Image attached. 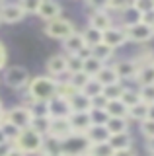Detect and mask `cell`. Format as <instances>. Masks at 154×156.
Returning a JSON list of instances; mask_svg holds the SVG:
<instances>
[{"label": "cell", "instance_id": "ffe728a7", "mask_svg": "<svg viewBox=\"0 0 154 156\" xmlns=\"http://www.w3.org/2000/svg\"><path fill=\"white\" fill-rule=\"evenodd\" d=\"M47 72L49 76H61L66 72V57L65 55H53L49 61H47Z\"/></svg>", "mask_w": 154, "mask_h": 156}, {"label": "cell", "instance_id": "6da1fadb", "mask_svg": "<svg viewBox=\"0 0 154 156\" xmlns=\"http://www.w3.org/2000/svg\"><path fill=\"white\" fill-rule=\"evenodd\" d=\"M57 88H59V80L53 76H35L27 84V94H31L39 104H47L49 100L57 96Z\"/></svg>", "mask_w": 154, "mask_h": 156}, {"label": "cell", "instance_id": "9c48e42d", "mask_svg": "<svg viewBox=\"0 0 154 156\" xmlns=\"http://www.w3.org/2000/svg\"><path fill=\"white\" fill-rule=\"evenodd\" d=\"M125 29H127V39L129 41H135V43H146V41H150V39L154 37V29L148 27L146 23H142V22H137V23H133V26H127Z\"/></svg>", "mask_w": 154, "mask_h": 156}, {"label": "cell", "instance_id": "484cf974", "mask_svg": "<svg viewBox=\"0 0 154 156\" xmlns=\"http://www.w3.org/2000/svg\"><path fill=\"white\" fill-rule=\"evenodd\" d=\"M41 156H55V154H61V143L53 136H43V144H41Z\"/></svg>", "mask_w": 154, "mask_h": 156}, {"label": "cell", "instance_id": "816d5d0a", "mask_svg": "<svg viewBox=\"0 0 154 156\" xmlns=\"http://www.w3.org/2000/svg\"><path fill=\"white\" fill-rule=\"evenodd\" d=\"M4 117H6V111H4V105H2V101H0V123L4 121Z\"/></svg>", "mask_w": 154, "mask_h": 156}, {"label": "cell", "instance_id": "d590c367", "mask_svg": "<svg viewBox=\"0 0 154 156\" xmlns=\"http://www.w3.org/2000/svg\"><path fill=\"white\" fill-rule=\"evenodd\" d=\"M0 129H2V133H4V135H6V139H8V140H12V143L18 139V135H20V129H18L16 125H12L10 121L6 119V117H4V121L0 123Z\"/></svg>", "mask_w": 154, "mask_h": 156}, {"label": "cell", "instance_id": "4dcf8cb0", "mask_svg": "<svg viewBox=\"0 0 154 156\" xmlns=\"http://www.w3.org/2000/svg\"><path fill=\"white\" fill-rule=\"evenodd\" d=\"M88 154L90 156H115V150L109 146V143H100V144H90Z\"/></svg>", "mask_w": 154, "mask_h": 156}, {"label": "cell", "instance_id": "f546056e", "mask_svg": "<svg viewBox=\"0 0 154 156\" xmlns=\"http://www.w3.org/2000/svg\"><path fill=\"white\" fill-rule=\"evenodd\" d=\"M80 92H84V94L88 96L90 100H92V98H96V96H102V94H103V86L100 84V82L96 80V78H88L86 86H84Z\"/></svg>", "mask_w": 154, "mask_h": 156}, {"label": "cell", "instance_id": "d6986e66", "mask_svg": "<svg viewBox=\"0 0 154 156\" xmlns=\"http://www.w3.org/2000/svg\"><path fill=\"white\" fill-rule=\"evenodd\" d=\"M96 80H98L103 88H105V86H111V84H117V82H121V80H119V76H117V72H115V68H113V65H103L102 70L96 74Z\"/></svg>", "mask_w": 154, "mask_h": 156}, {"label": "cell", "instance_id": "74e56055", "mask_svg": "<svg viewBox=\"0 0 154 156\" xmlns=\"http://www.w3.org/2000/svg\"><path fill=\"white\" fill-rule=\"evenodd\" d=\"M123 16H125V27H127V26H133V23H137V22H141V18H142L141 14L133 8V4L123 12Z\"/></svg>", "mask_w": 154, "mask_h": 156}, {"label": "cell", "instance_id": "b9f144b4", "mask_svg": "<svg viewBox=\"0 0 154 156\" xmlns=\"http://www.w3.org/2000/svg\"><path fill=\"white\" fill-rule=\"evenodd\" d=\"M141 131H142V135L146 136V139H154V121H142L141 123Z\"/></svg>", "mask_w": 154, "mask_h": 156}, {"label": "cell", "instance_id": "9f6ffc18", "mask_svg": "<svg viewBox=\"0 0 154 156\" xmlns=\"http://www.w3.org/2000/svg\"><path fill=\"white\" fill-rule=\"evenodd\" d=\"M152 65H154V61H152Z\"/></svg>", "mask_w": 154, "mask_h": 156}, {"label": "cell", "instance_id": "f35d334b", "mask_svg": "<svg viewBox=\"0 0 154 156\" xmlns=\"http://www.w3.org/2000/svg\"><path fill=\"white\" fill-rule=\"evenodd\" d=\"M90 119H92V125H105L109 117L105 109H90Z\"/></svg>", "mask_w": 154, "mask_h": 156}, {"label": "cell", "instance_id": "f1b7e54d", "mask_svg": "<svg viewBox=\"0 0 154 156\" xmlns=\"http://www.w3.org/2000/svg\"><path fill=\"white\" fill-rule=\"evenodd\" d=\"M82 37H84L86 47H90V49L102 43V31H98V29H94V27H90V26H88L86 31H82Z\"/></svg>", "mask_w": 154, "mask_h": 156}, {"label": "cell", "instance_id": "7402d4cb", "mask_svg": "<svg viewBox=\"0 0 154 156\" xmlns=\"http://www.w3.org/2000/svg\"><path fill=\"white\" fill-rule=\"evenodd\" d=\"M105 129H107L109 136H111V135L127 133V129H129V121L125 119V117H109L107 123H105Z\"/></svg>", "mask_w": 154, "mask_h": 156}, {"label": "cell", "instance_id": "5bb4252c", "mask_svg": "<svg viewBox=\"0 0 154 156\" xmlns=\"http://www.w3.org/2000/svg\"><path fill=\"white\" fill-rule=\"evenodd\" d=\"M68 121H70V125H72L74 135H84L86 131L92 127L90 111H86V113H70V115H68Z\"/></svg>", "mask_w": 154, "mask_h": 156}, {"label": "cell", "instance_id": "4316f807", "mask_svg": "<svg viewBox=\"0 0 154 156\" xmlns=\"http://www.w3.org/2000/svg\"><path fill=\"white\" fill-rule=\"evenodd\" d=\"M102 66H103L102 61H98V58H94L92 55H90L88 58H84V62H82V72L88 78H96V74L102 70Z\"/></svg>", "mask_w": 154, "mask_h": 156}, {"label": "cell", "instance_id": "c3c4849f", "mask_svg": "<svg viewBox=\"0 0 154 156\" xmlns=\"http://www.w3.org/2000/svg\"><path fill=\"white\" fill-rule=\"evenodd\" d=\"M146 150L154 156V139H146Z\"/></svg>", "mask_w": 154, "mask_h": 156}, {"label": "cell", "instance_id": "2e32d148", "mask_svg": "<svg viewBox=\"0 0 154 156\" xmlns=\"http://www.w3.org/2000/svg\"><path fill=\"white\" fill-rule=\"evenodd\" d=\"M68 104H70L72 113H86V111L92 109V100H90L84 92H76V94L68 100Z\"/></svg>", "mask_w": 154, "mask_h": 156}, {"label": "cell", "instance_id": "7bdbcfd3", "mask_svg": "<svg viewBox=\"0 0 154 156\" xmlns=\"http://www.w3.org/2000/svg\"><path fill=\"white\" fill-rule=\"evenodd\" d=\"M105 104H107V100L103 98V94L92 98V109H105Z\"/></svg>", "mask_w": 154, "mask_h": 156}, {"label": "cell", "instance_id": "4fadbf2b", "mask_svg": "<svg viewBox=\"0 0 154 156\" xmlns=\"http://www.w3.org/2000/svg\"><path fill=\"white\" fill-rule=\"evenodd\" d=\"M23 10L20 8V4H2L0 8V22L4 23H18L20 20H23Z\"/></svg>", "mask_w": 154, "mask_h": 156}, {"label": "cell", "instance_id": "7dc6e473", "mask_svg": "<svg viewBox=\"0 0 154 156\" xmlns=\"http://www.w3.org/2000/svg\"><path fill=\"white\" fill-rule=\"evenodd\" d=\"M6 49H4V45L0 43V68H4V65H6Z\"/></svg>", "mask_w": 154, "mask_h": 156}, {"label": "cell", "instance_id": "836d02e7", "mask_svg": "<svg viewBox=\"0 0 154 156\" xmlns=\"http://www.w3.org/2000/svg\"><path fill=\"white\" fill-rule=\"evenodd\" d=\"M82 58L78 55H66V72L72 76V74H78L82 72Z\"/></svg>", "mask_w": 154, "mask_h": 156}, {"label": "cell", "instance_id": "3957f363", "mask_svg": "<svg viewBox=\"0 0 154 156\" xmlns=\"http://www.w3.org/2000/svg\"><path fill=\"white\" fill-rule=\"evenodd\" d=\"M74 23L70 22V20L66 18H57V20H51V22H47L45 26V33L53 39H61V41H65L66 37H70L72 33H74Z\"/></svg>", "mask_w": 154, "mask_h": 156}, {"label": "cell", "instance_id": "8992f818", "mask_svg": "<svg viewBox=\"0 0 154 156\" xmlns=\"http://www.w3.org/2000/svg\"><path fill=\"white\" fill-rule=\"evenodd\" d=\"M6 119L10 121L12 125H16L20 131H23V129H30L31 127L33 111L27 109V107H23V105H16V107H12L10 111H6Z\"/></svg>", "mask_w": 154, "mask_h": 156}, {"label": "cell", "instance_id": "e0dca14e", "mask_svg": "<svg viewBox=\"0 0 154 156\" xmlns=\"http://www.w3.org/2000/svg\"><path fill=\"white\" fill-rule=\"evenodd\" d=\"M84 136L88 139L90 144H100V143H107L109 140V133L105 129V125H92L84 133Z\"/></svg>", "mask_w": 154, "mask_h": 156}, {"label": "cell", "instance_id": "7a4b0ae2", "mask_svg": "<svg viewBox=\"0 0 154 156\" xmlns=\"http://www.w3.org/2000/svg\"><path fill=\"white\" fill-rule=\"evenodd\" d=\"M41 144H43V136L39 133H35L31 127H30V129L20 131L18 139L14 140V146H16V148H20L22 152L27 154V156L39 154L41 152Z\"/></svg>", "mask_w": 154, "mask_h": 156}, {"label": "cell", "instance_id": "e575fe53", "mask_svg": "<svg viewBox=\"0 0 154 156\" xmlns=\"http://www.w3.org/2000/svg\"><path fill=\"white\" fill-rule=\"evenodd\" d=\"M123 90H125V86L121 84V82H117V84H111V86H105L103 88V98L105 100H119L123 94Z\"/></svg>", "mask_w": 154, "mask_h": 156}, {"label": "cell", "instance_id": "9a60e30c", "mask_svg": "<svg viewBox=\"0 0 154 156\" xmlns=\"http://www.w3.org/2000/svg\"><path fill=\"white\" fill-rule=\"evenodd\" d=\"M113 26V22H111V16H109V12H105V10H98V12H94V14H90V27H94V29H98V31H105V29H109Z\"/></svg>", "mask_w": 154, "mask_h": 156}, {"label": "cell", "instance_id": "1f68e13d", "mask_svg": "<svg viewBox=\"0 0 154 156\" xmlns=\"http://www.w3.org/2000/svg\"><path fill=\"white\" fill-rule=\"evenodd\" d=\"M119 100H121L123 104L127 105V109H131L133 105H137L138 101H141V98H138V90H133V88H125Z\"/></svg>", "mask_w": 154, "mask_h": 156}, {"label": "cell", "instance_id": "30bf717a", "mask_svg": "<svg viewBox=\"0 0 154 156\" xmlns=\"http://www.w3.org/2000/svg\"><path fill=\"white\" fill-rule=\"evenodd\" d=\"M45 111L47 115L51 117V119H59V117H68L72 111H70V104L68 100H65V98L61 96H55L53 100H49L45 104Z\"/></svg>", "mask_w": 154, "mask_h": 156}, {"label": "cell", "instance_id": "db71d44e", "mask_svg": "<svg viewBox=\"0 0 154 156\" xmlns=\"http://www.w3.org/2000/svg\"><path fill=\"white\" fill-rule=\"evenodd\" d=\"M55 156H65V154H55Z\"/></svg>", "mask_w": 154, "mask_h": 156}, {"label": "cell", "instance_id": "f6af8a7d", "mask_svg": "<svg viewBox=\"0 0 154 156\" xmlns=\"http://www.w3.org/2000/svg\"><path fill=\"white\" fill-rule=\"evenodd\" d=\"M12 148H14V143H10V140L2 143V144H0V156H8Z\"/></svg>", "mask_w": 154, "mask_h": 156}, {"label": "cell", "instance_id": "603a6c76", "mask_svg": "<svg viewBox=\"0 0 154 156\" xmlns=\"http://www.w3.org/2000/svg\"><path fill=\"white\" fill-rule=\"evenodd\" d=\"M109 146L117 152V150H125V148H131L133 146V139H131V135H129V131L127 133H121V135H111L109 136Z\"/></svg>", "mask_w": 154, "mask_h": 156}, {"label": "cell", "instance_id": "ab89813d", "mask_svg": "<svg viewBox=\"0 0 154 156\" xmlns=\"http://www.w3.org/2000/svg\"><path fill=\"white\" fill-rule=\"evenodd\" d=\"M68 82H70V84L74 86L78 92H80V90H82V88L86 86V82H88V76H86L84 72H78V74H72V76L68 78Z\"/></svg>", "mask_w": 154, "mask_h": 156}, {"label": "cell", "instance_id": "681fc988", "mask_svg": "<svg viewBox=\"0 0 154 156\" xmlns=\"http://www.w3.org/2000/svg\"><path fill=\"white\" fill-rule=\"evenodd\" d=\"M8 156H27V154H23L20 148H16V146H14V148L10 150V154H8Z\"/></svg>", "mask_w": 154, "mask_h": 156}, {"label": "cell", "instance_id": "ac0fdd59", "mask_svg": "<svg viewBox=\"0 0 154 156\" xmlns=\"http://www.w3.org/2000/svg\"><path fill=\"white\" fill-rule=\"evenodd\" d=\"M62 47H65V51L68 53V55H78V53L86 47L82 33H80V31H74L70 37H66L65 41H62Z\"/></svg>", "mask_w": 154, "mask_h": 156}, {"label": "cell", "instance_id": "60d3db41", "mask_svg": "<svg viewBox=\"0 0 154 156\" xmlns=\"http://www.w3.org/2000/svg\"><path fill=\"white\" fill-rule=\"evenodd\" d=\"M37 6H39V0H23L20 2V8L23 10V14H37Z\"/></svg>", "mask_w": 154, "mask_h": 156}, {"label": "cell", "instance_id": "d6a6232c", "mask_svg": "<svg viewBox=\"0 0 154 156\" xmlns=\"http://www.w3.org/2000/svg\"><path fill=\"white\" fill-rule=\"evenodd\" d=\"M92 57L98 58V61H102V62H105V61H109V58L113 57V49H109L107 45L100 43V45L92 47Z\"/></svg>", "mask_w": 154, "mask_h": 156}, {"label": "cell", "instance_id": "11a10c76", "mask_svg": "<svg viewBox=\"0 0 154 156\" xmlns=\"http://www.w3.org/2000/svg\"><path fill=\"white\" fill-rule=\"evenodd\" d=\"M82 156H90V154H82Z\"/></svg>", "mask_w": 154, "mask_h": 156}, {"label": "cell", "instance_id": "52a82bcc", "mask_svg": "<svg viewBox=\"0 0 154 156\" xmlns=\"http://www.w3.org/2000/svg\"><path fill=\"white\" fill-rule=\"evenodd\" d=\"M129 39H127V29H125L123 26H111L109 29H105V31L102 33V43L103 45H107L109 49H117L125 45Z\"/></svg>", "mask_w": 154, "mask_h": 156}, {"label": "cell", "instance_id": "cb8c5ba5", "mask_svg": "<svg viewBox=\"0 0 154 156\" xmlns=\"http://www.w3.org/2000/svg\"><path fill=\"white\" fill-rule=\"evenodd\" d=\"M105 113H107V117H125L127 119L129 109L121 100H109L105 104Z\"/></svg>", "mask_w": 154, "mask_h": 156}, {"label": "cell", "instance_id": "44dd1931", "mask_svg": "<svg viewBox=\"0 0 154 156\" xmlns=\"http://www.w3.org/2000/svg\"><path fill=\"white\" fill-rule=\"evenodd\" d=\"M49 127H51V117L47 113H35L33 115L31 129L35 131V133H39L41 136H47L49 135Z\"/></svg>", "mask_w": 154, "mask_h": 156}, {"label": "cell", "instance_id": "ee69618b", "mask_svg": "<svg viewBox=\"0 0 154 156\" xmlns=\"http://www.w3.org/2000/svg\"><path fill=\"white\" fill-rule=\"evenodd\" d=\"M141 22H142V23H146L148 27H152V29H154V10H150V12H146V14H142Z\"/></svg>", "mask_w": 154, "mask_h": 156}, {"label": "cell", "instance_id": "bcb514c9", "mask_svg": "<svg viewBox=\"0 0 154 156\" xmlns=\"http://www.w3.org/2000/svg\"><path fill=\"white\" fill-rule=\"evenodd\" d=\"M115 156H138V154H137V150L131 146V148H125V150H117Z\"/></svg>", "mask_w": 154, "mask_h": 156}, {"label": "cell", "instance_id": "277c9868", "mask_svg": "<svg viewBox=\"0 0 154 156\" xmlns=\"http://www.w3.org/2000/svg\"><path fill=\"white\" fill-rule=\"evenodd\" d=\"M88 148H90V143L84 135H72L70 139H66V140L61 143V154H65V156L88 154Z\"/></svg>", "mask_w": 154, "mask_h": 156}, {"label": "cell", "instance_id": "8d00e7d4", "mask_svg": "<svg viewBox=\"0 0 154 156\" xmlns=\"http://www.w3.org/2000/svg\"><path fill=\"white\" fill-rule=\"evenodd\" d=\"M138 98H141L142 104L152 105L154 104V84L152 86H141V88H138Z\"/></svg>", "mask_w": 154, "mask_h": 156}, {"label": "cell", "instance_id": "83f0119b", "mask_svg": "<svg viewBox=\"0 0 154 156\" xmlns=\"http://www.w3.org/2000/svg\"><path fill=\"white\" fill-rule=\"evenodd\" d=\"M146 117H148V105L142 104V101H138L137 105H133L131 109H129V113H127V119L138 121V123L146 121Z\"/></svg>", "mask_w": 154, "mask_h": 156}, {"label": "cell", "instance_id": "8fae6325", "mask_svg": "<svg viewBox=\"0 0 154 156\" xmlns=\"http://www.w3.org/2000/svg\"><path fill=\"white\" fill-rule=\"evenodd\" d=\"M113 68L117 72L119 80H135V76L138 72V65L135 58H119L113 65Z\"/></svg>", "mask_w": 154, "mask_h": 156}, {"label": "cell", "instance_id": "f907efd6", "mask_svg": "<svg viewBox=\"0 0 154 156\" xmlns=\"http://www.w3.org/2000/svg\"><path fill=\"white\" fill-rule=\"evenodd\" d=\"M148 121H154V104L152 105H148V117H146Z\"/></svg>", "mask_w": 154, "mask_h": 156}, {"label": "cell", "instance_id": "f5cc1de1", "mask_svg": "<svg viewBox=\"0 0 154 156\" xmlns=\"http://www.w3.org/2000/svg\"><path fill=\"white\" fill-rule=\"evenodd\" d=\"M6 140H8V139H6V135H4V133H2V129H0V144L6 143ZM10 143H12V140H10Z\"/></svg>", "mask_w": 154, "mask_h": 156}, {"label": "cell", "instance_id": "7c38bea8", "mask_svg": "<svg viewBox=\"0 0 154 156\" xmlns=\"http://www.w3.org/2000/svg\"><path fill=\"white\" fill-rule=\"evenodd\" d=\"M61 12H62V8L57 2H53V0H41L39 6H37V14H35V16L47 20V22H51V20L61 18Z\"/></svg>", "mask_w": 154, "mask_h": 156}, {"label": "cell", "instance_id": "d4e9b609", "mask_svg": "<svg viewBox=\"0 0 154 156\" xmlns=\"http://www.w3.org/2000/svg\"><path fill=\"white\" fill-rule=\"evenodd\" d=\"M135 80L141 86H152L154 84V65L138 66V72H137V76H135Z\"/></svg>", "mask_w": 154, "mask_h": 156}, {"label": "cell", "instance_id": "5b68a950", "mask_svg": "<svg viewBox=\"0 0 154 156\" xmlns=\"http://www.w3.org/2000/svg\"><path fill=\"white\" fill-rule=\"evenodd\" d=\"M30 72H27V68L23 66H10L6 68V72H4V82H6L8 88H14V90H20V88L27 86L30 84Z\"/></svg>", "mask_w": 154, "mask_h": 156}, {"label": "cell", "instance_id": "ba28073f", "mask_svg": "<svg viewBox=\"0 0 154 156\" xmlns=\"http://www.w3.org/2000/svg\"><path fill=\"white\" fill-rule=\"evenodd\" d=\"M72 135H74V131H72V125H70L68 117H59V119H51L49 136H53V139H57L59 143H62V140L70 139Z\"/></svg>", "mask_w": 154, "mask_h": 156}]
</instances>
